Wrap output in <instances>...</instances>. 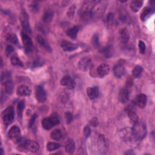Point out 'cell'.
I'll return each instance as SVG.
<instances>
[{"mask_svg":"<svg viewBox=\"0 0 155 155\" xmlns=\"http://www.w3.org/2000/svg\"><path fill=\"white\" fill-rule=\"evenodd\" d=\"M36 118H37V114H34L33 115H32V116L31 117V118L29 120V122H28V128L32 127V126L33 125Z\"/></svg>","mask_w":155,"mask_h":155,"instance_id":"7bdbcfd3","label":"cell"},{"mask_svg":"<svg viewBox=\"0 0 155 155\" xmlns=\"http://www.w3.org/2000/svg\"><path fill=\"white\" fill-rule=\"evenodd\" d=\"M80 27L78 25L74 26L71 28H68L66 30V34L67 36H68L70 38H71L73 39H75L77 37V34L78 31H79Z\"/></svg>","mask_w":155,"mask_h":155,"instance_id":"d4e9b609","label":"cell"},{"mask_svg":"<svg viewBox=\"0 0 155 155\" xmlns=\"http://www.w3.org/2000/svg\"><path fill=\"white\" fill-rule=\"evenodd\" d=\"M14 51V48L11 45H8L5 48V53L7 56L10 55Z\"/></svg>","mask_w":155,"mask_h":155,"instance_id":"f6af8a7d","label":"cell"},{"mask_svg":"<svg viewBox=\"0 0 155 155\" xmlns=\"http://www.w3.org/2000/svg\"><path fill=\"white\" fill-rule=\"evenodd\" d=\"M36 40L40 44V45L44 48L45 50H46L48 52H51L52 49L50 47V45L48 44V43L47 42V41L41 35H38L36 37Z\"/></svg>","mask_w":155,"mask_h":155,"instance_id":"603a6c76","label":"cell"},{"mask_svg":"<svg viewBox=\"0 0 155 155\" xmlns=\"http://www.w3.org/2000/svg\"><path fill=\"white\" fill-rule=\"evenodd\" d=\"M138 46H139V49L140 53L142 54H143L145 52V49H146V46H145V43L142 41H139Z\"/></svg>","mask_w":155,"mask_h":155,"instance_id":"ab89813d","label":"cell"},{"mask_svg":"<svg viewBox=\"0 0 155 155\" xmlns=\"http://www.w3.org/2000/svg\"><path fill=\"white\" fill-rule=\"evenodd\" d=\"M31 89L27 85H19L16 89V94L20 96H29L31 94Z\"/></svg>","mask_w":155,"mask_h":155,"instance_id":"d6986e66","label":"cell"},{"mask_svg":"<svg viewBox=\"0 0 155 155\" xmlns=\"http://www.w3.org/2000/svg\"><path fill=\"white\" fill-rule=\"evenodd\" d=\"M7 136L8 137L15 143H19L22 139L21 130L16 125H14L10 128Z\"/></svg>","mask_w":155,"mask_h":155,"instance_id":"ba28073f","label":"cell"},{"mask_svg":"<svg viewBox=\"0 0 155 155\" xmlns=\"http://www.w3.org/2000/svg\"><path fill=\"white\" fill-rule=\"evenodd\" d=\"M109 71H110V67L107 64H100L96 69L97 74L101 78H102L106 75H107Z\"/></svg>","mask_w":155,"mask_h":155,"instance_id":"5bb4252c","label":"cell"},{"mask_svg":"<svg viewBox=\"0 0 155 155\" xmlns=\"http://www.w3.org/2000/svg\"><path fill=\"white\" fill-rule=\"evenodd\" d=\"M76 145L73 139H68L65 144V150L67 153L69 154H72L75 151Z\"/></svg>","mask_w":155,"mask_h":155,"instance_id":"ffe728a7","label":"cell"},{"mask_svg":"<svg viewBox=\"0 0 155 155\" xmlns=\"http://www.w3.org/2000/svg\"><path fill=\"white\" fill-rule=\"evenodd\" d=\"M119 38L122 44H127L130 39V33L126 28H121L119 31Z\"/></svg>","mask_w":155,"mask_h":155,"instance_id":"9a60e30c","label":"cell"},{"mask_svg":"<svg viewBox=\"0 0 155 155\" xmlns=\"http://www.w3.org/2000/svg\"><path fill=\"white\" fill-rule=\"evenodd\" d=\"M61 47L65 51H72L77 49L78 45L68 41H63L61 42Z\"/></svg>","mask_w":155,"mask_h":155,"instance_id":"e0dca14e","label":"cell"},{"mask_svg":"<svg viewBox=\"0 0 155 155\" xmlns=\"http://www.w3.org/2000/svg\"><path fill=\"white\" fill-rule=\"evenodd\" d=\"M6 40L8 42L13 44H17L18 42V39L17 36L15 33H9L6 36Z\"/></svg>","mask_w":155,"mask_h":155,"instance_id":"e575fe53","label":"cell"},{"mask_svg":"<svg viewBox=\"0 0 155 155\" xmlns=\"http://www.w3.org/2000/svg\"><path fill=\"white\" fill-rule=\"evenodd\" d=\"M60 84L62 86H65L68 89L72 90L76 86V82L74 79H73L70 76H64L61 81Z\"/></svg>","mask_w":155,"mask_h":155,"instance_id":"4fadbf2b","label":"cell"},{"mask_svg":"<svg viewBox=\"0 0 155 155\" xmlns=\"http://www.w3.org/2000/svg\"><path fill=\"white\" fill-rule=\"evenodd\" d=\"M25 101H21L20 102H18V105H17V113H18V116L19 119H21L22 114H23V111L25 108Z\"/></svg>","mask_w":155,"mask_h":155,"instance_id":"1f68e13d","label":"cell"},{"mask_svg":"<svg viewBox=\"0 0 155 155\" xmlns=\"http://www.w3.org/2000/svg\"><path fill=\"white\" fill-rule=\"evenodd\" d=\"M98 149L101 153H105L107 149V142L103 135H99L98 138Z\"/></svg>","mask_w":155,"mask_h":155,"instance_id":"cb8c5ba5","label":"cell"},{"mask_svg":"<svg viewBox=\"0 0 155 155\" xmlns=\"http://www.w3.org/2000/svg\"><path fill=\"white\" fill-rule=\"evenodd\" d=\"M1 82L4 87V90L7 94H12L13 90V84L9 72H5L1 75Z\"/></svg>","mask_w":155,"mask_h":155,"instance_id":"277c9868","label":"cell"},{"mask_svg":"<svg viewBox=\"0 0 155 155\" xmlns=\"http://www.w3.org/2000/svg\"><path fill=\"white\" fill-rule=\"evenodd\" d=\"M94 1H85L81 11V18L84 21H88L91 19V10Z\"/></svg>","mask_w":155,"mask_h":155,"instance_id":"3957f363","label":"cell"},{"mask_svg":"<svg viewBox=\"0 0 155 155\" xmlns=\"http://www.w3.org/2000/svg\"><path fill=\"white\" fill-rule=\"evenodd\" d=\"M152 13H153L152 9L151 8L148 7H145L140 14V19L142 21H145L150 17V16L151 15Z\"/></svg>","mask_w":155,"mask_h":155,"instance_id":"4316f807","label":"cell"},{"mask_svg":"<svg viewBox=\"0 0 155 155\" xmlns=\"http://www.w3.org/2000/svg\"><path fill=\"white\" fill-rule=\"evenodd\" d=\"M91 64V61L88 57H84L78 62V67L82 71H87Z\"/></svg>","mask_w":155,"mask_h":155,"instance_id":"2e32d148","label":"cell"},{"mask_svg":"<svg viewBox=\"0 0 155 155\" xmlns=\"http://www.w3.org/2000/svg\"><path fill=\"white\" fill-rule=\"evenodd\" d=\"M101 53L106 58H108L112 55V49L110 45H107L101 50Z\"/></svg>","mask_w":155,"mask_h":155,"instance_id":"d6a6232c","label":"cell"},{"mask_svg":"<svg viewBox=\"0 0 155 155\" xmlns=\"http://www.w3.org/2000/svg\"><path fill=\"white\" fill-rule=\"evenodd\" d=\"M133 84V78L132 76H129L126 81V84H125L126 88H128L129 87H131Z\"/></svg>","mask_w":155,"mask_h":155,"instance_id":"ee69618b","label":"cell"},{"mask_svg":"<svg viewBox=\"0 0 155 155\" xmlns=\"http://www.w3.org/2000/svg\"><path fill=\"white\" fill-rule=\"evenodd\" d=\"M1 151H2V154H4V150H3V148L2 147L1 148Z\"/></svg>","mask_w":155,"mask_h":155,"instance_id":"c3c4849f","label":"cell"},{"mask_svg":"<svg viewBox=\"0 0 155 155\" xmlns=\"http://www.w3.org/2000/svg\"><path fill=\"white\" fill-rule=\"evenodd\" d=\"M133 137L136 140H142L147 135V129L145 124L143 122H137L134 124L131 129Z\"/></svg>","mask_w":155,"mask_h":155,"instance_id":"6da1fadb","label":"cell"},{"mask_svg":"<svg viewBox=\"0 0 155 155\" xmlns=\"http://www.w3.org/2000/svg\"><path fill=\"white\" fill-rule=\"evenodd\" d=\"M19 19H20L21 26L24 29V31L27 33L30 34L31 33V27L28 21V16L27 13L25 10L24 9L22 10Z\"/></svg>","mask_w":155,"mask_h":155,"instance_id":"9c48e42d","label":"cell"},{"mask_svg":"<svg viewBox=\"0 0 155 155\" xmlns=\"http://www.w3.org/2000/svg\"><path fill=\"white\" fill-rule=\"evenodd\" d=\"M14 109L12 106H8L2 112V119L4 124L7 126L12 124L14 120Z\"/></svg>","mask_w":155,"mask_h":155,"instance_id":"8992f818","label":"cell"},{"mask_svg":"<svg viewBox=\"0 0 155 155\" xmlns=\"http://www.w3.org/2000/svg\"><path fill=\"white\" fill-rule=\"evenodd\" d=\"M35 97L38 102H44L47 99V93L45 89L41 85H38L35 89Z\"/></svg>","mask_w":155,"mask_h":155,"instance_id":"7c38bea8","label":"cell"},{"mask_svg":"<svg viewBox=\"0 0 155 155\" xmlns=\"http://www.w3.org/2000/svg\"><path fill=\"white\" fill-rule=\"evenodd\" d=\"M113 20H114V14L112 13H109L107 16V21L108 24H112Z\"/></svg>","mask_w":155,"mask_h":155,"instance_id":"bcb514c9","label":"cell"},{"mask_svg":"<svg viewBox=\"0 0 155 155\" xmlns=\"http://www.w3.org/2000/svg\"><path fill=\"white\" fill-rule=\"evenodd\" d=\"M107 4L105 1H94L91 10V19H96L101 17L104 12H105V9L106 8Z\"/></svg>","mask_w":155,"mask_h":155,"instance_id":"7a4b0ae2","label":"cell"},{"mask_svg":"<svg viewBox=\"0 0 155 155\" xmlns=\"http://www.w3.org/2000/svg\"><path fill=\"white\" fill-rule=\"evenodd\" d=\"M86 91L88 97L91 100H93L96 97H97L99 93V88L97 86L88 87L87 88Z\"/></svg>","mask_w":155,"mask_h":155,"instance_id":"44dd1931","label":"cell"},{"mask_svg":"<svg viewBox=\"0 0 155 155\" xmlns=\"http://www.w3.org/2000/svg\"><path fill=\"white\" fill-rule=\"evenodd\" d=\"M60 123V119L58 115L53 114L49 117L44 118L42 120V126L47 130H50L55 125Z\"/></svg>","mask_w":155,"mask_h":155,"instance_id":"5b68a950","label":"cell"},{"mask_svg":"<svg viewBox=\"0 0 155 155\" xmlns=\"http://www.w3.org/2000/svg\"><path fill=\"white\" fill-rule=\"evenodd\" d=\"M19 143V145L22 148L33 153H36L39 148V144L36 142L31 140H22L21 139Z\"/></svg>","mask_w":155,"mask_h":155,"instance_id":"52a82bcc","label":"cell"},{"mask_svg":"<svg viewBox=\"0 0 155 155\" xmlns=\"http://www.w3.org/2000/svg\"><path fill=\"white\" fill-rule=\"evenodd\" d=\"M65 117L67 124H70L73 120V115L70 112H66L65 114Z\"/></svg>","mask_w":155,"mask_h":155,"instance_id":"60d3db41","label":"cell"},{"mask_svg":"<svg viewBox=\"0 0 155 155\" xmlns=\"http://www.w3.org/2000/svg\"><path fill=\"white\" fill-rule=\"evenodd\" d=\"M147 96L144 94H140L137 96L135 100V104L140 108H143L145 107L147 104Z\"/></svg>","mask_w":155,"mask_h":155,"instance_id":"7402d4cb","label":"cell"},{"mask_svg":"<svg viewBox=\"0 0 155 155\" xmlns=\"http://www.w3.org/2000/svg\"><path fill=\"white\" fill-rule=\"evenodd\" d=\"M128 116L133 125L136 124L138 122V116L133 110L129 109L128 110Z\"/></svg>","mask_w":155,"mask_h":155,"instance_id":"f1b7e54d","label":"cell"},{"mask_svg":"<svg viewBox=\"0 0 155 155\" xmlns=\"http://www.w3.org/2000/svg\"><path fill=\"white\" fill-rule=\"evenodd\" d=\"M84 134L86 138L88 137L91 134V130L88 125H86L84 128Z\"/></svg>","mask_w":155,"mask_h":155,"instance_id":"b9f144b4","label":"cell"},{"mask_svg":"<svg viewBox=\"0 0 155 155\" xmlns=\"http://www.w3.org/2000/svg\"><path fill=\"white\" fill-rule=\"evenodd\" d=\"M62 132L59 129H55L50 133L51 138L55 140H59L62 138Z\"/></svg>","mask_w":155,"mask_h":155,"instance_id":"f546056e","label":"cell"},{"mask_svg":"<svg viewBox=\"0 0 155 155\" xmlns=\"http://www.w3.org/2000/svg\"><path fill=\"white\" fill-rule=\"evenodd\" d=\"M143 4V1H133L130 4V8L134 12H137L141 8Z\"/></svg>","mask_w":155,"mask_h":155,"instance_id":"83f0119b","label":"cell"},{"mask_svg":"<svg viewBox=\"0 0 155 155\" xmlns=\"http://www.w3.org/2000/svg\"><path fill=\"white\" fill-rule=\"evenodd\" d=\"M75 12H76V5H75V4H73L69 7V8L67 11V16L70 18H73L74 16Z\"/></svg>","mask_w":155,"mask_h":155,"instance_id":"8d00e7d4","label":"cell"},{"mask_svg":"<svg viewBox=\"0 0 155 155\" xmlns=\"http://www.w3.org/2000/svg\"><path fill=\"white\" fill-rule=\"evenodd\" d=\"M21 35L25 51V52L28 53L32 50L33 47V42L31 41V39L30 38V37H29L28 35H27V33H25L24 31H21Z\"/></svg>","mask_w":155,"mask_h":155,"instance_id":"8fae6325","label":"cell"},{"mask_svg":"<svg viewBox=\"0 0 155 155\" xmlns=\"http://www.w3.org/2000/svg\"><path fill=\"white\" fill-rule=\"evenodd\" d=\"M125 62L123 60L119 61L114 66L113 71L115 77L117 78H122L125 74Z\"/></svg>","mask_w":155,"mask_h":155,"instance_id":"30bf717a","label":"cell"},{"mask_svg":"<svg viewBox=\"0 0 155 155\" xmlns=\"http://www.w3.org/2000/svg\"><path fill=\"white\" fill-rule=\"evenodd\" d=\"M90 124L91 125H92L93 127H97L98 125L99 122H98V119L96 117H94L90 121Z\"/></svg>","mask_w":155,"mask_h":155,"instance_id":"7dc6e473","label":"cell"},{"mask_svg":"<svg viewBox=\"0 0 155 155\" xmlns=\"http://www.w3.org/2000/svg\"><path fill=\"white\" fill-rule=\"evenodd\" d=\"M60 147V145L56 142H48L47 144V150L48 151H52L58 149Z\"/></svg>","mask_w":155,"mask_h":155,"instance_id":"d590c367","label":"cell"},{"mask_svg":"<svg viewBox=\"0 0 155 155\" xmlns=\"http://www.w3.org/2000/svg\"><path fill=\"white\" fill-rule=\"evenodd\" d=\"M130 97V91L127 88H122L119 94V99L121 103L125 104Z\"/></svg>","mask_w":155,"mask_h":155,"instance_id":"ac0fdd59","label":"cell"},{"mask_svg":"<svg viewBox=\"0 0 155 155\" xmlns=\"http://www.w3.org/2000/svg\"><path fill=\"white\" fill-rule=\"evenodd\" d=\"M11 63L14 66H18V67H22L23 63L19 58L16 54H13L11 56L10 58Z\"/></svg>","mask_w":155,"mask_h":155,"instance_id":"4dcf8cb0","label":"cell"},{"mask_svg":"<svg viewBox=\"0 0 155 155\" xmlns=\"http://www.w3.org/2000/svg\"><path fill=\"white\" fill-rule=\"evenodd\" d=\"M91 42L93 45L96 47L97 48L99 47L100 45V43H99V35L97 34H94L92 38V40H91Z\"/></svg>","mask_w":155,"mask_h":155,"instance_id":"74e56055","label":"cell"},{"mask_svg":"<svg viewBox=\"0 0 155 155\" xmlns=\"http://www.w3.org/2000/svg\"><path fill=\"white\" fill-rule=\"evenodd\" d=\"M53 16H54V13L53 12L51 11V10H48L46 12H45V13H44L43 16H42V21L44 22L45 23H50L53 18Z\"/></svg>","mask_w":155,"mask_h":155,"instance_id":"484cf974","label":"cell"},{"mask_svg":"<svg viewBox=\"0 0 155 155\" xmlns=\"http://www.w3.org/2000/svg\"><path fill=\"white\" fill-rule=\"evenodd\" d=\"M30 8L33 13H36L39 10V4L36 2H32L30 5Z\"/></svg>","mask_w":155,"mask_h":155,"instance_id":"f35d334b","label":"cell"},{"mask_svg":"<svg viewBox=\"0 0 155 155\" xmlns=\"http://www.w3.org/2000/svg\"><path fill=\"white\" fill-rule=\"evenodd\" d=\"M143 72V68L140 65H136L132 71L133 76L135 78H139Z\"/></svg>","mask_w":155,"mask_h":155,"instance_id":"836d02e7","label":"cell"}]
</instances>
